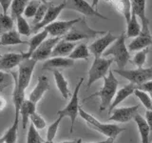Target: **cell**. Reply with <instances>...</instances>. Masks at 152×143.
Returning <instances> with one entry per match:
<instances>
[{
  "mask_svg": "<svg viewBox=\"0 0 152 143\" xmlns=\"http://www.w3.org/2000/svg\"><path fill=\"white\" fill-rule=\"evenodd\" d=\"M119 86V81L114 75L113 72H108V74L104 78V85L102 89L97 93H94L91 95H89L88 97L85 98L84 101H87V100L95 97H99L101 99V103H100V111H104L106 110L107 107L110 106L111 102L113 101L114 97H115V94L117 93V88Z\"/></svg>",
  "mask_w": 152,
  "mask_h": 143,
  "instance_id": "1",
  "label": "cell"
},
{
  "mask_svg": "<svg viewBox=\"0 0 152 143\" xmlns=\"http://www.w3.org/2000/svg\"><path fill=\"white\" fill-rule=\"evenodd\" d=\"M126 33L123 32L103 55V57L113 55V60L116 62L119 70H125L126 63L130 58L129 52L126 45Z\"/></svg>",
  "mask_w": 152,
  "mask_h": 143,
  "instance_id": "2",
  "label": "cell"
},
{
  "mask_svg": "<svg viewBox=\"0 0 152 143\" xmlns=\"http://www.w3.org/2000/svg\"><path fill=\"white\" fill-rule=\"evenodd\" d=\"M37 62L32 58L24 59L18 66V74L16 72L12 73L14 87L21 92H25L28 87L31 76Z\"/></svg>",
  "mask_w": 152,
  "mask_h": 143,
  "instance_id": "3",
  "label": "cell"
},
{
  "mask_svg": "<svg viewBox=\"0 0 152 143\" xmlns=\"http://www.w3.org/2000/svg\"><path fill=\"white\" fill-rule=\"evenodd\" d=\"M79 114L81 116L85 121H87V123L94 130H96L100 132L103 135L107 136L108 138L111 139H115L117 136L121 132L125 131V129L121 128L120 126L116 125V124H109V123H101L99 120H97L93 116H91L90 114L87 113L86 111L80 107L79 109Z\"/></svg>",
  "mask_w": 152,
  "mask_h": 143,
  "instance_id": "4",
  "label": "cell"
},
{
  "mask_svg": "<svg viewBox=\"0 0 152 143\" xmlns=\"http://www.w3.org/2000/svg\"><path fill=\"white\" fill-rule=\"evenodd\" d=\"M106 33H107L106 32L95 31V30H92V29H90L88 26L87 22H86V19L82 18L78 23L75 24L72 27V29H71L62 39L74 43L76 41L86 39V38H92L98 35H106Z\"/></svg>",
  "mask_w": 152,
  "mask_h": 143,
  "instance_id": "5",
  "label": "cell"
},
{
  "mask_svg": "<svg viewBox=\"0 0 152 143\" xmlns=\"http://www.w3.org/2000/svg\"><path fill=\"white\" fill-rule=\"evenodd\" d=\"M84 82V78H80L79 82L76 85V87L73 91V94H71V97L69 102L68 105L63 109L57 113L58 116H61L62 118L64 117H69L70 119V133H72L73 131V127H74V123L77 116L79 114V91L81 86H82Z\"/></svg>",
  "mask_w": 152,
  "mask_h": 143,
  "instance_id": "6",
  "label": "cell"
},
{
  "mask_svg": "<svg viewBox=\"0 0 152 143\" xmlns=\"http://www.w3.org/2000/svg\"><path fill=\"white\" fill-rule=\"evenodd\" d=\"M113 58H104V57H95L93 63L88 70V87H90L97 80L104 78L108 74V69L113 63Z\"/></svg>",
  "mask_w": 152,
  "mask_h": 143,
  "instance_id": "7",
  "label": "cell"
},
{
  "mask_svg": "<svg viewBox=\"0 0 152 143\" xmlns=\"http://www.w3.org/2000/svg\"><path fill=\"white\" fill-rule=\"evenodd\" d=\"M113 73L127 79L130 83L136 86L142 85L147 81L152 80V67L150 68H137L135 70H119L115 69Z\"/></svg>",
  "mask_w": 152,
  "mask_h": 143,
  "instance_id": "8",
  "label": "cell"
},
{
  "mask_svg": "<svg viewBox=\"0 0 152 143\" xmlns=\"http://www.w3.org/2000/svg\"><path fill=\"white\" fill-rule=\"evenodd\" d=\"M66 7V2L64 1L63 3H61L59 5H52V4H50L49 6V9H48V11L45 14L44 18H43V20L38 23L37 25H34L31 29H32V33H37L39 32L40 30H44V29L50 25L51 23H53L54 21H56V18L58 17V15L61 13V12L63 11V10Z\"/></svg>",
  "mask_w": 152,
  "mask_h": 143,
  "instance_id": "9",
  "label": "cell"
},
{
  "mask_svg": "<svg viewBox=\"0 0 152 143\" xmlns=\"http://www.w3.org/2000/svg\"><path fill=\"white\" fill-rule=\"evenodd\" d=\"M81 19H82V17L70 19V20H66V21H54L50 25L47 26L44 30H46L51 37L63 38L72 29V27L75 24L78 23Z\"/></svg>",
  "mask_w": 152,
  "mask_h": 143,
  "instance_id": "10",
  "label": "cell"
},
{
  "mask_svg": "<svg viewBox=\"0 0 152 143\" xmlns=\"http://www.w3.org/2000/svg\"><path fill=\"white\" fill-rule=\"evenodd\" d=\"M116 39L117 37L114 36L111 32H107L104 36L91 43L88 46V50L95 57H102L104 52L108 49L109 46L113 44Z\"/></svg>",
  "mask_w": 152,
  "mask_h": 143,
  "instance_id": "11",
  "label": "cell"
},
{
  "mask_svg": "<svg viewBox=\"0 0 152 143\" xmlns=\"http://www.w3.org/2000/svg\"><path fill=\"white\" fill-rule=\"evenodd\" d=\"M61 39L62 38H59V37L47 38V39L37 48L36 51L31 55V58L35 60L36 62L42 61V60H48V58L51 56V52L53 51V48Z\"/></svg>",
  "mask_w": 152,
  "mask_h": 143,
  "instance_id": "12",
  "label": "cell"
},
{
  "mask_svg": "<svg viewBox=\"0 0 152 143\" xmlns=\"http://www.w3.org/2000/svg\"><path fill=\"white\" fill-rule=\"evenodd\" d=\"M131 12L139 18L142 23L141 33L150 35L149 30V19L145 13V0H133L131 1Z\"/></svg>",
  "mask_w": 152,
  "mask_h": 143,
  "instance_id": "13",
  "label": "cell"
},
{
  "mask_svg": "<svg viewBox=\"0 0 152 143\" xmlns=\"http://www.w3.org/2000/svg\"><path fill=\"white\" fill-rule=\"evenodd\" d=\"M140 108V105H134L131 107H123L117 108L113 111L111 116L107 119L108 121H116L119 123H126L131 119L138 114V110Z\"/></svg>",
  "mask_w": 152,
  "mask_h": 143,
  "instance_id": "14",
  "label": "cell"
},
{
  "mask_svg": "<svg viewBox=\"0 0 152 143\" xmlns=\"http://www.w3.org/2000/svg\"><path fill=\"white\" fill-rule=\"evenodd\" d=\"M24 59H27L25 56V52L16 54V52H9L5 54L0 57V71L2 72H10L19 64Z\"/></svg>",
  "mask_w": 152,
  "mask_h": 143,
  "instance_id": "15",
  "label": "cell"
},
{
  "mask_svg": "<svg viewBox=\"0 0 152 143\" xmlns=\"http://www.w3.org/2000/svg\"><path fill=\"white\" fill-rule=\"evenodd\" d=\"M49 90H50L49 79H48V77L45 74H42L38 77L35 87L33 88L31 94H28V99L30 100V101H31L32 103L37 104L42 99L43 95H44Z\"/></svg>",
  "mask_w": 152,
  "mask_h": 143,
  "instance_id": "16",
  "label": "cell"
},
{
  "mask_svg": "<svg viewBox=\"0 0 152 143\" xmlns=\"http://www.w3.org/2000/svg\"><path fill=\"white\" fill-rule=\"evenodd\" d=\"M71 3H72L70 6L71 9L81 13L86 16H97L102 19H107V20H108L107 17L104 16L103 14L97 12L96 10L93 8V6L89 5L87 1H85V0H73V1H71Z\"/></svg>",
  "mask_w": 152,
  "mask_h": 143,
  "instance_id": "17",
  "label": "cell"
},
{
  "mask_svg": "<svg viewBox=\"0 0 152 143\" xmlns=\"http://www.w3.org/2000/svg\"><path fill=\"white\" fill-rule=\"evenodd\" d=\"M75 61L69 57H51L48 59L43 64L44 70H56V69H68L73 67Z\"/></svg>",
  "mask_w": 152,
  "mask_h": 143,
  "instance_id": "18",
  "label": "cell"
},
{
  "mask_svg": "<svg viewBox=\"0 0 152 143\" xmlns=\"http://www.w3.org/2000/svg\"><path fill=\"white\" fill-rule=\"evenodd\" d=\"M137 89V86L132 84V83H129L126 86H124L123 88H121L119 91H117V93L115 94V97H114L113 101L111 102L110 106H109V111L108 113H110L112 111H114L117 106L120 103H122L124 100L126 99L129 95H131L132 94H134L135 90Z\"/></svg>",
  "mask_w": 152,
  "mask_h": 143,
  "instance_id": "19",
  "label": "cell"
},
{
  "mask_svg": "<svg viewBox=\"0 0 152 143\" xmlns=\"http://www.w3.org/2000/svg\"><path fill=\"white\" fill-rule=\"evenodd\" d=\"M76 47V44L73 42H69L66 41L64 39H61L58 43L56 44V46L53 48V51L51 52L50 57H65L69 56L72 51L74 50V48Z\"/></svg>",
  "mask_w": 152,
  "mask_h": 143,
  "instance_id": "20",
  "label": "cell"
},
{
  "mask_svg": "<svg viewBox=\"0 0 152 143\" xmlns=\"http://www.w3.org/2000/svg\"><path fill=\"white\" fill-rule=\"evenodd\" d=\"M48 35H49V33H48V32L46 30H42L39 32L35 33V35L30 39V41H28V49L25 52L26 58H31V55L36 51L37 48L39 47L42 43L48 38Z\"/></svg>",
  "mask_w": 152,
  "mask_h": 143,
  "instance_id": "21",
  "label": "cell"
},
{
  "mask_svg": "<svg viewBox=\"0 0 152 143\" xmlns=\"http://www.w3.org/2000/svg\"><path fill=\"white\" fill-rule=\"evenodd\" d=\"M150 45H152V36L151 35H144L140 33L139 36L135 37L127 46L128 52L129 51H142L148 48Z\"/></svg>",
  "mask_w": 152,
  "mask_h": 143,
  "instance_id": "22",
  "label": "cell"
},
{
  "mask_svg": "<svg viewBox=\"0 0 152 143\" xmlns=\"http://www.w3.org/2000/svg\"><path fill=\"white\" fill-rule=\"evenodd\" d=\"M52 74H53V77L56 83V87L60 92L61 95L65 99L69 98L70 97V91L69 89V83L68 80L65 78V76L63 74L59 72L58 70H51Z\"/></svg>",
  "mask_w": 152,
  "mask_h": 143,
  "instance_id": "23",
  "label": "cell"
},
{
  "mask_svg": "<svg viewBox=\"0 0 152 143\" xmlns=\"http://www.w3.org/2000/svg\"><path fill=\"white\" fill-rule=\"evenodd\" d=\"M36 112V104L32 103L28 99H25L20 108V116L22 119V128L25 130L28 126L30 117Z\"/></svg>",
  "mask_w": 152,
  "mask_h": 143,
  "instance_id": "24",
  "label": "cell"
},
{
  "mask_svg": "<svg viewBox=\"0 0 152 143\" xmlns=\"http://www.w3.org/2000/svg\"><path fill=\"white\" fill-rule=\"evenodd\" d=\"M19 44H28L27 41L21 39L20 35L17 31H10L0 35V45L9 46V45H19Z\"/></svg>",
  "mask_w": 152,
  "mask_h": 143,
  "instance_id": "25",
  "label": "cell"
},
{
  "mask_svg": "<svg viewBox=\"0 0 152 143\" xmlns=\"http://www.w3.org/2000/svg\"><path fill=\"white\" fill-rule=\"evenodd\" d=\"M133 119H134V121L138 127V131L140 133L141 142L149 143V127L147 125L145 118L142 117L141 114H137Z\"/></svg>",
  "mask_w": 152,
  "mask_h": 143,
  "instance_id": "26",
  "label": "cell"
},
{
  "mask_svg": "<svg viewBox=\"0 0 152 143\" xmlns=\"http://www.w3.org/2000/svg\"><path fill=\"white\" fill-rule=\"evenodd\" d=\"M112 6L116 9V11L121 13L125 16L126 23L129 22L131 18V1L129 0H115L110 1Z\"/></svg>",
  "mask_w": 152,
  "mask_h": 143,
  "instance_id": "27",
  "label": "cell"
},
{
  "mask_svg": "<svg viewBox=\"0 0 152 143\" xmlns=\"http://www.w3.org/2000/svg\"><path fill=\"white\" fill-rule=\"evenodd\" d=\"M18 123H19V116H14L12 125L8 129V131L0 138L2 141H4V143H16Z\"/></svg>",
  "mask_w": 152,
  "mask_h": 143,
  "instance_id": "28",
  "label": "cell"
},
{
  "mask_svg": "<svg viewBox=\"0 0 152 143\" xmlns=\"http://www.w3.org/2000/svg\"><path fill=\"white\" fill-rule=\"evenodd\" d=\"M141 31H142V28H141V25L139 24V22H138V18L135 14L131 12V18H130L129 22L127 23V30H126V38H130V37L135 38L140 35Z\"/></svg>",
  "mask_w": 152,
  "mask_h": 143,
  "instance_id": "29",
  "label": "cell"
},
{
  "mask_svg": "<svg viewBox=\"0 0 152 143\" xmlns=\"http://www.w3.org/2000/svg\"><path fill=\"white\" fill-rule=\"evenodd\" d=\"M89 55H90V52L88 50V46L87 44H85V43H82V44H79L74 48L72 52L69 55V58L74 61L76 59L88 60L89 58Z\"/></svg>",
  "mask_w": 152,
  "mask_h": 143,
  "instance_id": "30",
  "label": "cell"
},
{
  "mask_svg": "<svg viewBox=\"0 0 152 143\" xmlns=\"http://www.w3.org/2000/svg\"><path fill=\"white\" fill-rule=\"evenodd\" d=\"M28 1V0H12L11 6V17L13 19L18 18L24 14V11L27 7Z\"/></svg>",
  "mask_w": 152,
  "mask_h": 143,
  "instance_id": "31",
  "label": "cell"
},
{
  "mask_svg": "<svg viewBox=\"0 0 152 143\" xmlns=\"http://www.w3.org/2000/svg\"><path fill=\"white\" fill-rule=\"evenodd\" d=\"M16 27H17V32L20 35L30 36L32 33V29L31 28L30 24L25 19L23 15L16 18Z\"/></svg>",
  "mask_w": 152,
  "mask_h": 143,
  "instance_id": "32",
  "label": "cell"
},
{
  "mask_svg": "<svg viewBox=\"0 0 152 143\" xmlns=\"http://www.w3.org/2000/svg\"><path fill=\"white\" fill-rule=\"evenodd\" d=\"M13 19L9 14L0 13V35L12 31Z\"/></svg>",
  "mask_w": 152,
  "mask_h": 143,
  "instance_id": "33",
  "label": "cell"
},
{
  "mask_svg": "<svg viewBox=\"0 0 152 143\" xmlns=\"http://www.w3.org/2000/svg\"><path fill=\"white\" fill-rule=\"evenodd\" d=\"M149 52V48H145V49L139 51L133 57V60L131 61L137 68H142V66L145 65L146 61V56Z\"/></svg>",
  "mask_w": 152,
  "mask_h": 143,
  "instance_id": "34",
  "label": "cell"
},
{
  "mask_svg": "<svg viewBox=\"0 0 152 143\" xmlns=\"http://www.w3.org/2000/svg\"><path fill=\"white\" fill-rule=\"evenodd\" d=\"M134 94L138 98H139L141 103L147 109V111H151V109H152L151 98H150V95L148 94L145 93V92H142V91H141L139 89H136L135 92H134Z\"/></svg>",
  "mask_w": 152,
  "mask_h": 143,
  "instance_id": "35",
  "label": "cell"
},
{
  "mask_svg": "<svg viewBox=\"0 0 152 143\" xmlns=\"http://www.w3.org/2000/svg\"><path fill=\"white\" fill-rule=\"evenodd\" d=\"M43 142V139L41 138L39 133L34 128V126L31 123L30 127L28 130V135H27V143H41Z\"/></svg>",
  "mask_w": 152,
  "mask_h": 143,
  "instance_id": "36",
  "label": "cell"
},
{
  "mask_svg": "<svg viewBox=\"0 0 152 143\" xmlns=\"http://www.w3.org/2000/svg\"><path fill=\"white\" fill-rule=\"evenodd\" d=\"M62 119L63 118L61 116H58V118H57L53 123H51L49 126V128H48V131H47V140L48 141H53V139L56 136V133H57V131H58V128H59L60 122L62 121Z\"/></svg>",
  "mask_w": 152,
  "mask_h": 143,
  "instance_id": "37",
  "label": "cell"
},
{
  "mask_svg": "<svg viewBox=\"0 0 152 143\" xmlns=\"http://www.w3.org/2000/svg\"><path fill=\"white\" fill-rule=\"evenodd\" d=\"M40 4H41V1H28L25 11H24V15H25L24 17H26V18L34 17Z\"/></svg>",
  "mask_w": 152,
  "mask_h": 143,
  "instance_id": "38",
  "label": "cell"
},
{
  "mask_svg": "<svg viewBox=\"0 0 152 143\" xmlns=\"http://www.w3.org/2000/svg\"><path fill=\"white\" fill-rule=\"evenodd\" d=\"M30 119H31V124L34 126V128L37 131L43 130V129L46 128V126H47L46 120L43 118V116H41V114H39L37 112H35L34 114H33L32 116L30 117Z\"/></svg>",
  "mask_w": 152,
  "mask_h": 143,
  "instance_id": "39",
  "label": "cell"
},
{
  "mask_svg": "<svg viewBox=\"0 0 152 143\" xmlns=\"http://www.w3.org/2000/svg\"><path fill=\"white\" fill-rule=\"evenodd\" d=\"M49 6L50 5H48V3L46 1H41V4L37 10L35 16L33 17V24H34V25H37L38 23H40L43 20V18H44L48 9H49Z\"/></svg>",
  "mask_w": 152,
  "mask_h": 143,
  "instance_id": "40",
  "label": "cell"
},
{
  "mask_svg": "<svg viewBox=\"0 0 152 143\" xmlns=\"http://www.w3.org/2000/svg\"><path fill=\"white\" fill-rule=\"evenodd\" d=\"M12 82H13V78H12L11 74L0 71V91L7 88Z\"/></svg>",
  "mask_w": 152,
  "mask_h": 143,
  "instance_id": "41",
  "label": "cell"
},
{
  "mask_svg": "<svg viewBox=\"0 0 152 143\" xmlns=\"http://www.w3.org/2000/svg\"><path fill=\"white\" fill-rule=\"evenodd\" d=\"M145 118L147 122V125L149 127V143H151L152 141V111H146Z\"/></svg>",
  "mask_w": 152,
  "mask_h": 143,
  "instance_id": "42",
  "label": "cell"
},
{
  "mask_svg": "<svg viewBox=\"0 0 152 143\" xmlns=\"http://www.w3.org/2000/svg\"><path fill=\"white\" fill-rule=\"evenodd\" d=\"M137 89L142 91V92H145L147 94H148V93L151 94L152 93V80L147 81V82H145L144 84L137 86Z\"/></svg>",
  "mask_w": 152,
  "mask_h": 143,
  "instance_id": "43",
  "label": "cell"
},
{
  "mask_svg": "<svg viewBox=\"0 0 152 143\" xmlns=\"http://www.w3.org/2000/svg\"><path fill=\"white\" fill-rule=\"evenodd\" d=\"M12 0H0V5H1L3 10V14H8L9 9L12 6Z\"/></svg>",
  "mask_w": 152,
  "mask_h": 143,
  "instance_id": "44",
  "label": "cell"
},
{
  "mask_svg": "<svg viewBox=\"0 0 152 143\" xmlns=\"http://www.w3.org/2000/svg\"><path fill=\"white\" fill-rule=\"evenodd\" d=\"M6 106H7L6 99H5L3 97H1V95H0V112L3 111V110L6 108Z\"/></svg>",
  "mask_w": 152,
  "mask_h": 143,
  "instance_id": "45",
  "label": "cell"
},
{
  "mask_svg": "<svg viewBox=\"0 0 152 143\" xmlns=\"http://www.w3.org/2000/svg\"><path fill=\"white\" fill-rule=\"evenodd\" d=\"M81 139H75V140H68V141H62L60 143H81Z\"/></svg>",
  "mask_w": 152,
  "mask_h": 143,
  "instance_id": "46",
  "label": "cell"
},
{
  "mask_svg": "<svg viewBox=\"0 0 152 143\" xmlns=\"http://www.w3.org/2000/svg\"><path fill=\"white\" fill-rule=\"evenodd\" d=\"M113 139L111 138H107V140H104V141H97V142H92V143H113Z\"/></svg>",
  "mask_w": 152,
  "mask_h": 143,
  "instance_id": "47",
  "label": "cell"
},
{
  "mask_svg": "<svg viewBox=\"0 0 152 143\" xmlns=\"http://www.w3.org/2000/svg\"><path fill=\"white\" fill-rule=\"evenodd\" d=\"M43 143H54L53 141H48V140H46V141H44Z\"/></svg>",
  "mask_w": 152,
  "mask_h": 143,
  "instance_id": "48",
  "label": "cell"
},
{
  "mask_svg": "<svg viewBox=\"0 0 152 143\" xmlns=\"http://www.w3.org/2000/svg\"><path fill=\"white\" fill-rule=\"evenodd\" d=\"M149 95H150V98H151V105H152V93L149 94ZM151 111H152V109H151Z\"/></svg>",
  "mask_w": 152,
  "mask_h": 143,
  "instance_id": "49",
  "label": "cell"
},
{
  "mask_svg": "<svg viewBox=\"0 0 152 143\" xmlns=\"http://www.w3.org/2000/svg\"><path fill=\"white\" fill-rule=\"evenodd\" d=\"M0 143H4V141H2L1 139H0Z\"/></svg>",
  "mask_w": 152,
  "mask_h": 143,
  "instance_id": "50",
  "label": "cell"
},
{
  "mask_svg": "<svg viewBox=\"0 0 152 143\" xmlns=\"http://www.w3.org/2000/svg\"><path fill=\"white\" fill-rule=\"evenodd\" d=\"M1 56H2V55H1V54H0V57H1Z\"/></svg>",
  "mask_w": 152,
  "mask_h": 143,
  "instance_id": "51",
  "label": "cell"
}]
</instances>
